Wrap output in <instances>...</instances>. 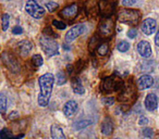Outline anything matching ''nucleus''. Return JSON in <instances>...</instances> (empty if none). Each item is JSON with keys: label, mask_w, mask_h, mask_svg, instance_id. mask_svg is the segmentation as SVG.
I'll return each instance as SVG.
<instances>
[{"label": "nucleus", "mask_w": 159, "mask_h": 139, "mask_svg": "<svg viewBox=\"0 0 159 139\" xmlns=\"http://www.w3.org/2000/svg\"><path fill=\"white\" fill-rule=\"evenodd\" d=\"M19 116V114H18V112H12L11 114H10V119H16V117Z\"/></svg>", "instance_id": "obj_39"}, {"label": "nucleus", "mask_w": 159, "mask_h": 139, "mask_svg": "<svg viewBox=\"0 0 159 139\" xmlns=\"http://www.w3.org/2000/svg\"><path fill=\"white\" fill-rule=\"evenodd\" d=\"M122 86H123V83L121 80L116 77H107L102 83V90L105 93H111V91L119 90L120 88H122Z\"/></svg>", "instance_id": "obj_4"}, {"label": "nucleus", "mask_w": 159, "mask_h": 139, "mask_svg": "<svg viewBox=\"0 0 159 139\" xmlns=\"http://www.w3.org/2000/svg\"><path fill=\"white\" fill-rule=\"evenodd\" d=\"M137 2V0H123L122 1V5L125 6V7H131V6H134Z\"/></svg>", "instance_id": "obj_32"}, {"label": "nucleus", "mask_w": 159, "mask_h": 139, "mask_svg": "<svg viewBox=\"0 0 159 139\" xmlns=\"http://www.w3.org/2000/svg\"><path fill=\"white\" fill-rule=\"evenodd\" d=\"M77 111V103L73 100L68 101L63 106V113L66 116H73Z\"/></svg>", "instance_id": "obj_16"}, {"label": "nucleus", "mask_w": 159, "mask_h": 139, "mask_svg": "<svg viewBox=\"0 0 159 139\" xmlns=\"http://www.w3.org/2000/svg\"><path fill=\"white\" fill-rule=\"evenodd\" d=\"M152 135H154V132H152L150 128H145V129H143V136L152 137Z\"/></svg>", "instance_id": "obj_33"}, {"label": "nucleus", "mask_w": 159, "mask_h": 139, "mask_svg": "<svg viewBox=\"0 0 159 139\" xmlns=\"http://www.w3.org/2000/svg\"><path fill=\"white\" fill-rule=\"evenodd\" d=\"M40 46H42L44 52L47 55H55L58 54V51H59V46L58 44L52 39V38L48 37L47 35H43L39 38Z\"/></svg>", "instance_id": "obj_3"}, {"label": "nucleus", "mask_w": 159, "mask_h": 139, "mask_svg": "<svg viewBox=\"0 0 159 139\" xmlns=\"http://www.w3.org/2000/svg\"><path fill=\"white\" fill-rule=\"evenodd\" d=\"M25 10L30 15L35 19H40L45 13V10L36 2L35 0H29L25 5Z\"/></svg>", "instance_id": "obj_5"}, {"label": "nucleus", "mask_w": 159, "mask_h": 139, "mask_svg": "<svg viewBox=\"0 0 159 139\" xmlns=\"http://www.w3.org/2000/svg\"><path fill=\"white\" fill-rule=\"evenodd\" d=\"M147 123H148V119H147V117H145V116L141 117V119H139V125H146Z\"/></svg>", "instance_id": "obj_36"}, {"label": "nucleus", "mask_w": 159, "mask_h": 139, "mask_svg": "<svg viewBox=\"0 0 159 139\" xmlns=\"http://www.w3.org/2000/svg\"><path fill=\"white\" fill-rule=\"evenodd\" d=\"M72 87H73V90H74L75 93L77 95H83L85 93V89L83 87V85L81 84V80L79 78H73L72 80Z\"/></svg>", "instance_id": "obj_19"}, {"label": "nucleus", "mask_w": 159, "mask_h": 139, "mask_svg": "<svg viewBox=\"0 0 159 139\" xmlns=\"http://www.w3.org/2000/svg\"><path fill=\"white\" fill-rule=\"evenodd\" d=\"M53 82H55V77L50 73H46L39 77L40 93L38 96V104L40 106H46L49 103L51 91H52Z\"/></svg>", "instance_id": "obj_1"}, {"label": "nucleus", "mask_w": 159, "mask_h": 139, "mask_svg": "<svg viewBox=\"0 0 159 139\" xmlns=\"http://www.w3.org/2000/svg\"><path fill=\"white\" fill-rule=\"evenodd\" d=\"M137 51L143 58H149L152 55V47H150L149 42L142 40L137 45Z\"/></svg>", "instance_id": "obj_12"}, {"label": "nucleus", "mask_w": 159, "mask_h": 139, "mask_svg": "<svg viewBox=\"0 0 159 139\" xmlns=\"http://www.w3.org/2000/svg\"><path fill=\"white\" fill-rule=\"evenodd\" d=\"M9 22H10V16L8 14H3L1 18V26H2L3 31H7L9 27Z\"/></svg>", "instance_id": "obj_24"}, {"label": "nucleus", "mask_w": 159, "mask_h": 139, "mask_svg": "<svg viewBox=\"0 0 159 139\" xmlns=\"http://www.w3.org/2000/svg\"><path fill=\"white\" fill-rule=\"evenodd\" d=\"M108 50H109L108 45H107V44H102L99 47H98L97 52H98V54H99V55H106L107 52H108Z\"/></svg>", "instance_id": "obj_27"}, {"label": "nucleus", "mask_w": 159, "mask_h": 139, "mask_svg": "<svg viewBox=\"0 0 159 139\" xmlns=\"http://www.w3.org/2000/svg\"><path fill=\"white\" fill-rule=\"evenodd\" d=\"M32 61H33V64L35 66H42L43 65V58L42 55L39 54H34L33 58H32Z\"/></svg>", "instance_id": "obj_26"}, {"label": "nucleus", "mask_w": 159, "mask_h": 139, "mask_svg": "<svg viewBox=\"0 0 159 139\" xmlns=\"http://www.w3.org/2000/svg\"><path fill=\"white\" fill-rule=\"evenodd\" d=\"M91 124H92V122L89 121V119H83V121H79L73 124V128H74L75 130H81V129H83V128L87 127L89 125H91Z\"/></svg>", "instance_id": "obj_21"}, {"label": "nucleus", "mask_w": 159, "mask_h": 139, "mask_svg": "<svg viewBox=\"0 0 159 139\" xmlns=\"http://www.w3.org/2000/svg\"><path fill=\"white\" fill-rule=\"evenodd\" d=\"M158 106V98L155 93H148L145 98V108L148 111H155Z\"/></svg>", "instance_id": "obj_13"}, {"label": "nucleus", "mask_w": 159, "mask_h": 139, "mask_svg": "<svg viewBox=\"0 0 159 139\" xmlns=\"http://www.w3.org/2000/svg\"><path fill=\"white\" fill-rule=\"evenodd\" d=\"M154 85V78L150 75H142L141 77L137 80V87L141 90H144V89H148Z\"/></svg>", "instance_id": "obj_11"}, {"label": "nucleus", "mask_w": 159, "mask_h": 139, "mask_svg": "<svg viewBox=\"0 0 159 139\" xmlns=\"http://www.w3.org/2000/svg\"><path fill=\"white\" fill-rule=\"evenodd\" d=\"M12 32H13V34H16V35H19V34H22L23 29L21 26H16L13 29H12Z\"/></svg>", "instance_id": "obj_35"}, {"label": "nucleus", "mask_w": 159, "mask_h": 139, "mask_svg": "<svg viewBox=\"0 0 159 139\" xmlns=\"http://www.w3.org/2000/svg\"><path fill=\"white\" fill-rule=\"evenodd\" d=\"M155 44L159 47V28L157 31V34H156V37H155Z\"/></svg>", "instance_id": "obj_38"}, {"label": "nucleus", "mask_w": 159, "mask_h": 139, "mask_svg": "<svg viewBox=\"0 0 159 139\" xmlns=\"http://www.w3.org/2000/svg\"><path fill=\"white\" fill-rule=\"evenodd\" d=\"M118 19L121 23L129 25H137L141 19V14L137 10L133 9H121L118 13Z\"/></svg>", "instance_id": "obj_2"}, {"label": "nucleus", "mask_w": 159, "mask_h": 139, "mask_svg": "<svg viewBox=\"0 0 159 139\" xmlns=\"http://www.w3.org/2000/svg\"><path fill=\"white\" fill-rule=\"evenodd\" d=\"M77 12H79V7H77L76 3H73V5L62 9L60 11L59 15L62 16L63 19H66V20H73L76 16Z\"/></svg>", "instance_id": "obj_9"}, {"label": "nucleus", "mask_w": 159, "mask_h": 139, "mask_svg": "<svg viewBox=\"0 0 159 139\" xmlns=\"http://www.w3.org/2000/svg\"><path fill=\"white\" fill-rule=\"evenodd\" d=\"M133 98H135V90L132 88V86L125 87V88L123 89V91H122L119 96V100L123 102L131 101Z\"/></svg>", "instance_id": "obj_15"}, {"label": "nucleus", "mask_w": 159, "mask_h": 139, "mask_svg": "<svg viewBox=\"0 0 159 139\" xmlns=\"http://www.w3.org/2000/svg\"><path fill=\"white\" fill-rule=\"evenodd\" d=\"M118 50L120 51V52H126V51L130 49V44H129L128 41H120L119 44H118Z\"/></svg>", "instance_id": "obj_23"}, {"label": "nucleus", "mask_w": 159, "mask_h": 139, "mask_svg": "<svg viewBox=\"0 0 159 139\" xmlns=\"http://www.w3.org/2000/svg\"><path fill=\"white\" fill-rule=\"evenodd\" d=\"M98 41H99V38H98V36H94V37H92L91 41H89V50H91V51L95 50V48L97 47V45H98Z\"/></svg>", "instance_id": "obj_25"}, {"label": "nucleus", "mask_w": 159, "mask_h": 139, "mask_svg": "<svg viewBox=\"0 0 159 139\" xmlns=\"http://www.w3.org/2000/svg\"><path fill=\"white\" fill-rule=\"evenodd\" d=\"M66 82V75H64V73L63 72H59V73L57 74V84L58 85H62V84H64V83Z\"/></svg>", "instance_id": "obj_28"}, {"label": "nucleus", "mask_w": 159, "mask_h": 139, "mask_svg": "<svg viewBox=\"0 0 159 139\" xmlns=\"http://www.w3.org/2000/svg\"><path fill=\"white\" fill-rule=\"evenodd\" d=\"M7 111V98L6 96L0 95V113H6Z\"/></svg>", "instance_id": "obj_22"}, {"label": "nucleus", "mask_w": 159, "mask_h": 139, "mask_svg": "<svg viewBox=\"0 0 159 139\" xmlns=\"http://www.w3.org/2000/svg\"><path fill=\"white\" fill-rule=\"evenodd\" d=\"M1 58H2L6 65H7L12 72H19L20 65H19L18 61H16V58H14L13 55L10 54L9 52H3L2 55H1Z\"/></svg>", "instance_id": "obj_8"}, {"label": "nucleus", "mask_w": 159, "mask_h": 139, "mask_svg": "<svg viewBox=\"0 0 159 139\" xmlns=\"http://www.w3.org/2000/svg\"><path fill=\"white\" fill-rule=\"evenodd\" d=\"M136 35H137V32H136V29H134V28L130 29V31L128 32L129 38H135L136 37Z\"/></svg>", "instance_id": "obj_34"}, {"label": "nucleus", "mask_w": 159, "mask_h": 139, "mask_svg": "<svg viewBox=\"0 0 159 139\" xmlns=\"http://www.w3.org/2000/svg\"><path fill=\"white\" fill-rule=\"evenodd\" d=\"M99 34L104 37H110L113 34V20L110 16H105L99 23Z\"/></svg>", "instance_id": "obj_6"}, {"label": "nucleus", "mask_w": 159, "mask_h": 139, "mask_svg": "<svg viewBox=\"0 0 159 139\" xmlns=\"http://www.w3.org/2000/svg\"><path fill=\"white\" fill-rule=\"evenodd\" d=\"M99 8L102 10V13L105 18V16H110L112 14L115 5H112L108 0H102L99 3Z\"/></svg>", "instance_id": "obj_14"}, {"label": "nucleus", "mask_w": 159, "mask_h": 139, "mask_svg": "<svg viewBox=\"0 0 159 139\" xmlns=\"http://www.w3.org/2000/svg\"><path fill=\"white\" fill-rule=\"evenodd\" d=\"M112 130H113L112 121H111L109 117H106L102 124V132L104 135H106V136H109V135L112 132Z\"/></svg>", "instance_id": "obj_17"}, {"label": "nucleus", "mask_w": 159, "mask_h": 139, "mask_svg": "<svg viewBox=\"0 0 159 139\" xmlns=\"http://www.w3.org/2000/svg\"><path fill=\"white\" fill-rule=\"evenodd\" d=\"M86 31V26H85L84 24H79L76 25V26L72 27V28L70 29V31L66 33V40L68 42H71L73 41L74 39H76L77 37H79L80 35H82L84 32Z\"/></svg>", "instance_id": "obj_7"}, {"label": "nucleus", "mask_w": 159, "mask_h": 139, "mask_svg": "<svg viewBox=\"0 0 159 139\" xmlns=\"http://www.w3.org/2000/svg\"><path fill=\"white\" fill-rule=\"evenodd\" d=\"M12 138L13 137V135H12V132H10L9 129H7V128H5V129H2L1 132H0V138Z\"/></svg>", "instance_id": "obj_29"}, {"label": "nucleus", "mask_w": 159, "mask_h": 139, "mask_svg": "<svg viewBox=\"0 0 159 139\" xmlns=\"http://www.w3.org/2000/svg\"><path fill=\"white\" fill-rule=\"evenodd\" d=\"M113 101H115V99H113V98H105L104 99V102L105 103L107 104V106H111V104L113 103Z\"/></svg>", "instance_id": "obj_37"}, {"label": "nucleus", "mask_w": 159, "mask_h": 139, "mask_svg": "<svg viewBox=\"0 0 159 139\" xmlns=\"http://www.w3.org/2000/svg\"><path fill=\"white\" fill-rule=\"evenodd\" d=\"M157 27V23L154 19H146V20L143 21V24H142V32H143L145 35L149 36L152 34L155 33Z\"/></svg>", "instance_id": "obj_10"}, {"label": "nucleus", "mask_w": 159, "mask_h": 139, "mask_svg": "<svg viewBox=\"0 0 159 139\" xmlns=\"http://www.w3.org/2000/svg\"><path fill=\"white\" fill-rule=\"evenodd\" d=\"M46 7H47V9H48V11L53 12V11H56V9H58L59 5H58V3H56V2H48L46 5Z\"/></svg>", "instance_id": "obj_30"}, {"label": "nucleus", "mask_w": 159, "mask_h": 139, "mask_svg": "<svg viewBox=\"0 0 159 139\" xmlns=\"http://www.w3.org/2000/svg\"><path fill=\"white\" fill-rule=\"evenodd\" d=\"M51 137L53 139H64V134L62 132V128L58 125H52L51 126Z\"/></svg>", "instance_id": "obj_18"}, {"label": "nucleus", "mask_w": 159, "mask_h": 139, "mask_svg": "<svg viewBox=\"0 0 159 139\" xmlns=\"http://www.w3.org/2000/svg\"><path fill=\"white\" fill-rule=\"evenodd\" d=\"M19 49H20V52L22 55H27L29 52L32 49V44L27 40H24V41H21L19 44Z\"/></svg>", "instance_id": "obj_20"}, {"label": "nucleus", "mask_w": 159, "mask_h": 139, "mask_svg": "<svg viewBox=\"0 0 159 139\" xmlns=\"http://www.w3.org/2000/svg\"><path fill=\"white\" fill-rule=\"evenodd\" d=\"M52 25L55 27H57L58 29H64L66 27V25L64 24L63 22H59V21H57V20H55L52 22Z\"/></svg>", "instance_id": "obj_31"}]
</instances>
